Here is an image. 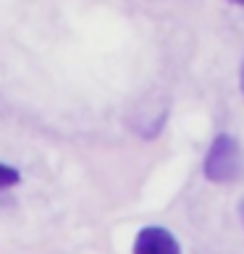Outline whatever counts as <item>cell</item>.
I'll return each instance as SVG.
<instances>
[{
	"label": "cell",
	"instance_id": "6da1fadb",
	"mask_svg": "<svg viewBox=\"0 0 244 254\" xmlns=\"http://www.w3.org/2000/svg\"><path fill=\"white\" fill-rule=\"evenodd\" d=\"M205 178L213 184H237L244 178V149L231 134H218L205 155Z\"/></svg>",
	"mask_w": 244,
	"mask_h": 254
},
{
	"label": "cell",
	"instance_id": "7a4b0ae2",
	"mask_svg": "<svg viewBox=\"0 0 244 254\" xmlns=\"http://www.w3.org/2000/svg\"><path fill=\"white\" fill-rule=\"evenodd\" d=\"M131 254H181L176 236L161 225H147L137 233Z\"/></svg>",
	"mask_w": 244,
	"mask_h": 254
},
{
	"label": "cell",
	"instance_id": "3957f363",
	"mask_svg": "<svg viewBox=\"0 0 244 254\" xmlns=\"http://www.w3.org/2000/svg\"><path fill=\"white\" fill-rule=\"evenodd\" d=\"M18 181H21V173H18L16 168H11V165H3V163H0V191H3V189H11V186H16Z\"/></svg>",
	"mask_w": 244,
	"mask_h": 254
},
{
	"label": "cell",
	"instance_id": "277c9868",
	"mask_svg": "<svg viewBox=\"0 0 244 254\" xmlns=\"http://www.w3.org/2000/svg\"><path fill=\"white\" fill-rule=\"evenodd\" d=\"M239 79H242V92H244V63H242V73H239Z\"/></svg>",
	"mask_w": 244,
	"mask_h": 254
},
{
	"label": "cell",
	"instance_id": "5b68a950",
	"mask_svg": "<svg viewBox=\"0 0 244 254\" xmlns=\"http://www.w3.org/2000/svg\"><path fill=\"white\" fill-rule=\"evenodd\" d=\"M239 215H242V223H244V202L239 204Z\"/></svg>",
	"mask_w": 244,
	"mask_h": 254
},
{
	"label": "cell",
	"instance_id": "8992f818",
	"mask_svg": "<svg viewBox=\"0 0 244 254\" xmlns=\"http://www.w3.org/2000/svg\"><path fill=\"white\" fill-rule=\"evenodd\" d=\"M234 3H237V5H244V0H234Z\"/></svg>",
	"mask_w": 244,
	"mask_h": 254
}]
</instances>
